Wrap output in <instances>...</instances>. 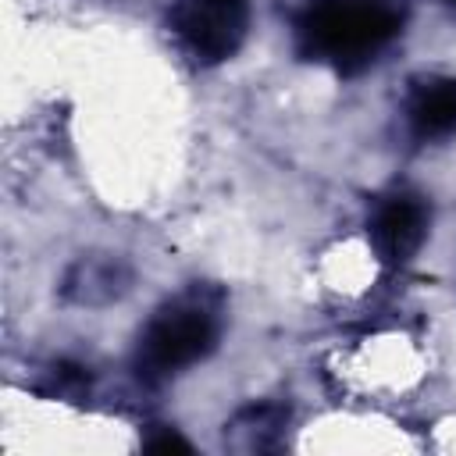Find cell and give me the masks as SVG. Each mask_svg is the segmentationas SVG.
Listing matches in <instances>:
<instances>
[{"label":"cell","mask_w":456,"mask_h":456,"mask_svg":"<svg viewBox=\"0 0 456 456\" xmlns=\"http://www.w3.org/2000/svg\"><path fill=\"white\" fill-rule=\"evenodd\" d=\"M399 28V0H314L296 21L303 53L335 64L342 75L367 68Z\"/></svg>","instance_id":"1"},{"label":"cell","mask_w":456,"mask_h":456,"mask_svg":"<svg viewBox=\"0 0 456 456\" xmlns=\"http://www.w3.org/2000/svg\"><path fill=\"white\" fill-rule=\"evenodd\" d=\"M217 338V317L210 303H203L196 292L167 303L157 310V317L146 324L139 338V370L146 378H167L182 367L203 360L214 349Z\"/></svg>","instance_id":"2"},{"label":"cell","mask_w":456,"mask_h":456,"mask_svg":"<svg viewBox=\"0 0 456 456\" xmlns=\"http://www.w3.org/2000/svg\"><path fill=\"white\" fill-rule=\"evenodd\" d=\"M171 28L200 64H221L246 39L249 4L246 0H178L171 11Z\"/></svg>","instance_id":"3"},{"label":"cell","mask_w":456,"mask_h":456,"mask_svg":"<svg viewBox=\"0 0 456 456\" xmlns=\"http://www.w3.org/2000/svg\"><path fill=\"white\" fill-rule=\"evenodd\" d=\"M428 235V207L417 196H392L378 207L370 221L374 249L385 264H406Z\"/></svg>","instance_id":"4"},{"label":"cell","mask_w":456,"mask_h":456,"mask_svg":"<svg viewBox=\"0 0 456 456\" xmlns=\"http://www.w3.org/2000/svg\"><path fill=\"white\" fill-rule=\"evenodd\" d=\"M125 289H128V267L114 256H82L64 278V296L86 306L110 303Z\"/></svg>","instance_id":"5"},{"label":"cell","mask_w":456,"mask_h":456,"mask_svg":"<svg viewBox=\"0 0 456 456\" xmlns=\"http://www.w3.org/2000/svg\"><path fill=\"white\" fill-rule=\"evenodd\" d=\"M410 125L420 139H445L456 132V78H431L410 100Z\"/></svg>","instance_id":"6"},{"label":"cell","mask_w":456,"mask_h":456,"mask_svg":"<svg viewBox=\"0 0 456 456\" xmlns=\"http://www.w3.org/2000/svg\"><path fill=\"white\" fill-rule=\"evenodd\" d=\"M289 413L281 406H249L242 410L228 431H224V442L232 449H242V452H264V449H274L278 445V435L285 428Z\"/></svg>","instance_id":"7"},{"label":"cell","mask_w":456,"mask_h":456,"mask_svg":"<svg viewBox=\"0 0 456 456\" xmlns=\"http://www.w3.org/2000/svg\"><path fill=\"white\" fill-rule=\"evenodd\" d=\"M146 449H150V452H189V442H185L178 431L164 428L160 435H153V438L146 442Z\"/></svg>","instance_id":"8"},{"label":"cell","mask_w":456,"mask_h":456,"mask_svg":"<svg viewBox=\"0 0 456 456\" xmlns=\"http://www.w3.org/2000/svg\"><path fill=\"white\" fill-rule=\"evenodd\" d=\"M452 4H456V0H452Z\"/></svg>","instance_id":"9"}]
</instances>
